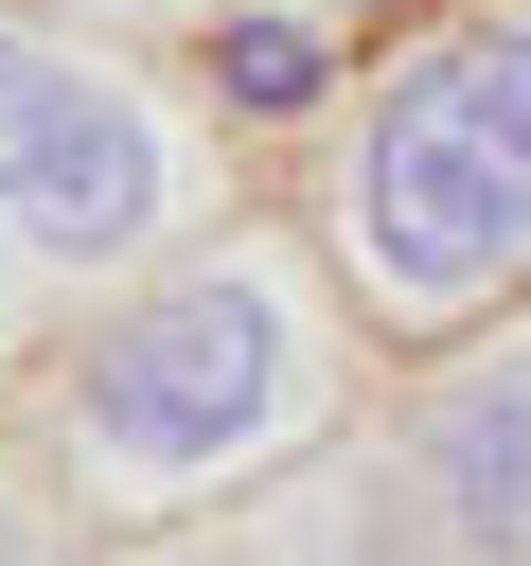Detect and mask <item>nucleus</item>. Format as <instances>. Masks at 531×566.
I'll return each instance as SVG.
<instances>
[{"label":"nucleus","instance_id":"nucleus-3","mask_svg":"<svg viewBox=\"0 0 531 566\" xmlns=\"http://www.w3.org/2000/svg\"><path fill=\"white\" fill-rule=\"evenodd\" d=\"M212 212H248L212 106H195L159 53L53 35V18L0 0V389H18L71 318H106L159 248H195Z\"/></svg>","mask_w":531,"mask_h":566},{"label":"nucleus","instance_id":"nucleus-7","mask_svg":"<svg viewBox=\"0 0 531 566\" xmlns=\"http://www.w3.org/2000/svg\"><path fill=\"white\" fill-rule=\"evenodd\" d=\"M301 18H319V0H301Z\"/></svg>","mask_w":531,"mask_h":566},{"label":"nucleus","instance_id":"nucleus-2","mask_svg":"<svg viewBox=\"0 0 531 566\" xmlns=\"http://www.w3.org/2000/svg\"><path fill=\"white\" fill-rule=\"evenodd\" d=\"M301 212L389 354L531 301V0H425L319 124Z\"/></svg>","mask_w":531,"mask_h":566},{"label":"nucleus","instance_id":"nucleus-4","mask_svg":"<svg viewBox=\"0 0 531 566\" xmlns=\"http://www.w3.org/2000/svg\"><path fill=\"white\" fill-rule=\"evenodd\" d=\"M389 460L442 566H531V301H496L442 354H389Z\"/></svg>","mask_w":531,"mask_h":566},{"label":"nucleus","instance_id":"nucleus-1","mask_svg":"<svg viewBox=\"0 0 531 566\" xmlns=\"http://www.w3.org/2000/svg\"><path fill=\"white\" fill-rule=\"evenodd\" d=\"M389 389V336L354 318L319 212H212L195 248H159L106 318H71L0 407L35 442V478L71 495L88 548H159L248 513L283 460H319L354 407Z\"/></svg>","mask_w":531,"mask_h":566},{"label":"nucleus","instance_id":"nucleus-5","mask_svg":"<svg viewBox=\"0 0 531 566\" xmlns=\"http://www.w3.org/2000/svg\"><path fill=\"white\" fill-rule=\"evenodd\" d=\"M212 106L230 124H336V35L301 0H230L212 18Z\"/></svg>","mask_w":531,"mask_h":566},{"label":"nucleus","instance_id":"nucleus-6","mask_svg":"<svg viewBox=\"0 0 531 566\" xmlns=\"http://www.w3.org/2000/svg\"><path fill=\"white\" fill-rule=\"evenodd\" d=\"M0 566H106V548L71 531V495L35 478V442H18V407H0Z\"/></svg>","mask_w":531,"mask_h":566}]
</instances>
